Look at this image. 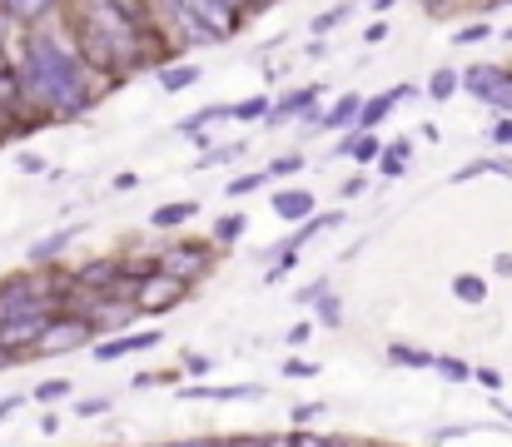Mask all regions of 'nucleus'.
<instances>
[{"label": "nucleus", "instance_id": "nucleus-28", "mask_svg": "<svg viewBox=\"0 0 512 447\" xmlns=\"http://www.w3.org/2000/svg\"><path fill=\"white\" fill-rule=\"evenodd\" d=\"M339 20H343V5H339V10H324V15L314 20V35H324V30H334Z\"/></svg>", "mask_w": 512, "mask_h": 447}, {"label": "nucleus", "instance_id": "nucleus-30", "mask_svg": "<svg viewBox=\"0 0 512 447\" xmlns=\"http://www.w3.org/2000/svg\"><path fill=\"white\" fill-rule=\"evenodd\" d=\"M289 447H334V443H329V438H314V433H294Z\"/></svg>", "mask_w": 512, "mask_h": 447}, {"label": "nucleus", "instance_id": "nucleus-10", "mask_svg": "<svg viewBox=\"0 0 512 447\" xmlns=\"http://www.w3.org/2000/svg\"><path fill=\"white\" fill-rule=\"evenodd\" d=\"M274 214H284V219H309V214H314V199H309L304 189H284V194H274Z\"/></svg>", "mask_w": 512, "mask_h": 447}, {"label": "nucleus", "instance_id": "nucleus-36", "mask_svg": "<svg viewBox=\"0 0 512 447\" xmlns=\"http://www.w3.org/2000/svg\"><path fill=\"white\" fill-rule=\"evenodd\" d=\"M478 383H483V388H503V378H498L493 368H478Z\"/></svg>", "mask_w": 512, "mask_h": 447}, {"label": "nucleus", "instance_id": "nucleus-27", "mask_svg": "<svg viewBox=\"0 0 512 447\" xmlns=\"http://www.w3.org/2000/svg\"><path fill=\"white\" fill-rule=\"evenodd\" d=\"M15 100V75L5 70V60H0V105H10Z\"/></svg>", "mask_w": 512, "mask_h": 447}, {"label": "nucleus", "instance_id": "nucleus-38", "mask_svg": "<svg viewBox=\"0 0 512 447\" xmlns=\"http://www.w3.org/2000/svg\"><path fill=\"white\" fill-rule=\"evenodd\" d=\"M493 269H498V274H512V254H498V259H493Z\"/></svg>", "mask_w": 512, "mask_h": 447}, {"label": "nucleus", "instance_id": "nucleus-7", "mask_svg": "<svg viewBox=\"0 0 512 447\" xmlns=\"http://www.w3.org/2000/svg\"><path fill=\"white\" fill-rule=\"evenodd\" d=\"M160 343V333L155 328H145V333H120L115 343H100L95 348V358L100 363H110V358H125V353H145V348H155Z\"/></svg>", "mask_w": 512, "mask_h": 447}, {"label": "nucleus", "instance_id": "nucleus-22", "mask_svg": "<svg viewBox=\"0 0 512 447\" xmlns=\"http://www.w3.org/2000/svg\"><path fill=\"white\" fill-rule=\"evenodd\" d=\"M453 90H458V75H453V70H438V75L428 80V95H433V100H448Z\"/></svg>", "mask_w": 512, "mask_h": 447}, {"label": "nucleus", "instance_id": "nucleus-9", "mask_svg": "<svg viewBox=\"0 0 512 447\" xmlns=\"http://www.w3.org/2000/svg\"><path fill=\"white\" fill-rule=\"evenodd\" d=\"M45 323H50L45 313H40V318H20V323H5V328H0V343H5V348H15V343H30V338L40 343Z\"/></svg>", "mask_w": 512, "mask_h": 447}, {"label": "nucleus", "instance_id": "nucleus-14", "mask_svg": "<svg viewBox=\"0 0 512 447\" xmlns=\"http://www.w3.org/2000/svg\"><path fill=\"white\" fill-rule=\"evenodd\" d=\"M358 115H363V100H358V95H343L339 105H334V110L324 115V125H334V130H339V125H348V120H358Z\"/></svg>", "mask_w": 512, "mask_h": 447}, {"label": "nucleus", "instance_id": "nucleus-35", "mask_svg": "<svg viewBox=\"0 0 512 447\" xmlns=\"http://www.w3.org/2000/svg\"><path fill=\"white\" fill-rule=\"evenodd\" d=\"M105 408H110L105 398H85V403H80V418H90V413H105Z\"/></svg>", "mask_w": 512, "mask_h": 447}, {"label": "nucleus", "instance_id": "nucleus-40", "mask_svg": "<svg viewBox=\"0 0 512 447\" xmlns=\"http://www.w3.org/2000/svg\"><path fill=\"white\" fill-rule=\"evenodd\" d=\"M174 447H219V443H209V438H189V443H174Z\"/></svg>", "mask_w": 512, "mask_h": 447}, {"label": "nucleus", "instance_id": "nucleus-33", "mask_svg": "<svg viewBox=\"0 0 512 447\" xmlns=\"http://www.w3.org/2000/svg\"><path fill=\"white\" fill-rule=\"evenodd\" d=\"M438 368H443V373H448V378H468V363H458V358H443V363H438Z\"/></svg>", "mask_w": 512, "mask_h": 447}, {"label": "nucleus", "instance_id": "nucleus-24", "mask_svg": "<svg viewBox=\"0 0 512 447\" xmlns=\"http://www.w3.org/2000/svg\"><path fill=\"white\" fill-rule=\"evenodd\" d=\"M244 224H249V219H239V214H229V219H219V229H214V234H219V239L229 244V239H239V234H244Z\"/></svg>", "mask_w": 512, "mask_h": 447}, {"label": "nucleus", "instance_id": "nucleus-41", "mask_svg": "<svg viewBox=\"0 0 512 447\" xmlns=\"http://www.w3.org/2000/svg\"><path fill=\"white\" fill-rule=\"evenodd\" d=\"M508 40H512V30H508Z\"/></svg>", "mask_w": 512, "mask_h": 447}, {"label": "nucleus", "instance_id": "nucleus-2", "mask_svg": "<svg viewBox=\"0 0 512 447\" xmlns=\"http://www.w3.org/2000/svg\"><path fill=\"white\" fill-rule=\"evenodd\" d=\"M90 25H85V55L95 60V65H130L135 60V25H125L130 20V10L125 5H90V15H85Z\"/></svg>", "mask_w": 512, "mask_h": 447}, {"label": "nucleus", "instance_id": "nucleus-11", "mask_svg": "<svg viewBox=\"0 0 512 447\" xmlns=\"http://www.w3.org/2000/svg\"><path fill=\"white\" fill-rule=\"evenodd\" d=\"M398 95H408V90H388V95H373V100H363V115H358V125L373 135V125H378V120L393 110V100H398Z\"/></svg>", "mask_w": 512, "mask_h": 447}, {"label": "nucleus", "instance_id": "nucleus-20", "mask_svg": "<svg viewBox=\"0 0 512 447\" xmlns=\"http://www.w3.org/2000/svg\"><path fill=\"white\" fill-rule=\"evenodd\" d=\"M274 110H269V100L264 95H254V100H244V105H234V120H269Z\"/></svg>", "mask_w": 512, "mask_h": 447}, {"label": "nucleus", "instance_id": "nucleus-4", "mask_svg": "<svg viewBox=\"0 0 512 447\" xmlns=\"http://www.w3.org/2000/svg\"><path fill=\"white\" fill-rule=\"evenodd\" d=\"M80 343H90V323L85 318H50L45 333H40V348L45 353H70Z\"/></svg>", "mask_w": 512, "mask_h": 447}, {"label": "nucleus", "instance_id": "nucleus-13", "mask_svg": "<svg viewBox=\"0 0 512 447\" xmlns=\"http://www.w3.org/2000/svg\"><path fill=\"white\" fill-rule=\"evenodd\" d=\"M179 398L199 403V398H219V403H239V398H259V388H184Z\"/></svg>", "mask_w": 512, "mask_h": 447}, {"label": "nucleus", "instance_id": "nucleus-18", "mask_svg": "<svg viewBox=\"0 0 512 447\" xmlns=\"http://www.w3.org/2000/svg\"><path fill=\"white\" fill-rule=\"evenodd\" d=\"M473 174H512V164H508V159H478V164H468V169H458L453 179L463 184V179H473Z\"/></svg>", "mask_w": 512, "mask_h": 447}, {"label": "nucleus", "instance_id": "nucleus-1", "mask_svg": "<svg viewBox=\"0 0 512 447\" xmlns=\"http://www.w3.org/2000/svg\"><path fill=\"white\" fill-rule=\"evenodd\" d=\"M25 85L35 100L80 110L85 105V65L65 50L60 35H35L25 50Z\"/></svg>", "mask_w": 512, "mask_h": 447}, {"label": "nucleus", "instance_id": "nucleus-6", "mask_svg": "<svg viewBox=\"0 0 512 447\" xmlns=\"http://www.w3.org/2000/svg\"><path fill=\"white\" fill-rule=\"evenodd\" d=\"M179 294H184V284H179V279H170V274H155V279H145V284H140V308L165 313V308H174V303H179Z\"/></svg>", "mask_w": 512, "mask_h": 447}, {"label": "nucleus", "instance_id": "nucleus-3", "mask_svg": "<svg viewBox=\"0 0 512 447\" xmlns=\"http://www.w3.org/2000/svg\"><path fill=\"white\" fill-rule=\"evenodd\" d=\"M463 85H468L478 100H488V105H498V110H512V75L508 70H498V65H473V70L463 75Z\"/></svg>", "mask_w": 512, "mask_h": 447}, {"label": "nucleus", "instance_id": "nucleus-15", "mask_svg": "<svg viewBox=\"0 0 512 447\" xmlns=\"http://www.w3.org/2000/svg\"><path fill=\"white\" fill-rule=\"evenodd\" d=\"M194 214H199L194 204H165V209H155L150 224H155V229H170V224H184V219H194Z\"/></svg>", "mask_w": 512, "mask_h": 447}, {"label": "nucleus", "instance_id": "nucleus-39", "mask_svg": "<svg viewBox=\"0 0 512 447\" xmlns=\"http://www.w3.org/2000/svg\"><path fill=\"white\" fill-rule=\"evenodd\" d=\"M15 403H20V398H0V418H10V413H15Z\"/></svg>", "mask_w": 512, "mask_h": 447}, {"label": "nucleus", "instance_id": "nucleus-32", "mask_svg": "<svg viewBox=\"0 0 512 447\" xmlns=\"http://www.w3.org/2000/svg\"><path fill=\"white\" fill-rule=\"evenodd\" d=\"M284 373H289V378H314L319 368H314V363H284Z\"/></svg>", "mask_w": 512, "mask_h": 447}, {"label": "nucleus", "instance_id": "nucleus-21", "mask_svg": "<svg viewBox=\"0 0 512 447\" xmlns=\"http://www.w3.org/2000/svg\"><path fill=\"white\" fill-rule=\"evenodd\" d=\"M343 154H353V159L368 164V159H378V140H373V135H353V140L343 145Z\"/></svg>", "mask_w": 512, "mask_h": 447}, {"label": "nucleus", "instance_id": "nucleus-17", "mask_svg": "<svg viewBox=\"0 0 512 447\" xmlns=\"http://www.w3.org/2000/svg\"><path fill=\"white\" fill-rule=\"evenodd\" d=\"M453 294L463 298V303H483V298H488V284L473 279V274H458V279H453Z\"/></svg>", "mask_w": 512, "mask_h": 447}, {"label": "nucleus", "instance_id": "nucleus-23", "mask_svg": "<svg viewBox=\"0 0 512 447\" xmlns=\"http://www.w3.org/2000/svg\"><path fill=\"white\" fill-rule=\"evenodd\" d=\"M65 393H70V383H65V378H50V383H40V388H35V398H40V403H55V398H65Z\"/></svg>", "mask_w": 512, "mask_h": 447}, {"label": "nucleus", "instance_id": "nucleus-5", "mask_svg": "<svg viewBox=\"0 0 512 447\" xmlns=\"http://www.w3.org/2000/svg\"><path fill=\"white\" fill-rule=\"evenodd\" d=\"M20 318H40V294L15 279V284L0 289V328H5V323H20Z\"/></svg>", "mask_w": 512, "mask_h": 447}, {"label": "nucleus", "instance_id": "nucleus-29", "mask_svg": "<svg viewBox=\"0 0 512 447\" xmlns=\"http://www.w3.org/2000/svg\"><path fill=\"white\" fill-rule=\"evenodd\" d=\"M393 363H413V368H423V363H428V353H413V348H393Z\"/></svg>", "mask_w": 512, "mask_h": 447}, {"label": "nucleus", "instance_id": "nucleus-12", "mask_svg": "<svg viewBox=\"0 0 512 447\" xmlns=\"http://www.w3.org/2000/svg\"><path fill=\"white\" fill-rule=\"evenodd\" d=\"M314 100H319V90H314V85H304V90H294V95H284V100H279V110H274L269 120H289V115H304V110H309Z\"/></svg>", "mask_w": 512, "mask_h": 447}, {"label": "nucleus", "instance_id": "nucleus-25", "mask_svg": "<svg viewBox=\"0 0 512 447\" xmlns=\"http://www.w3.org/2000/svg\"><path fill=\"white\" fill-rule=\"evenodd\" d=\"M488 35H493L488 25H468V30H458L453 40H458V45H478V40H488Z\"/></svg>", "mask_w": 512, "mask_h": 447}, {"label": "nucleus", "instance_id": "nucleus-34", "mask_svg": "<svg viewBox=\"0 0 512 447\" xmlns=\"http://www.w3.org/2000/svg\"><path fill=\"white\" fill-rule=\"evenodd\" d=\"M319 318H324V323H339V303L324 298V303H319Z\"/></svg>", "mask_w": 512, "mask_h": 447}, {"label": "nucleus", "instance_id": "nucleus-19", "mask_svg": "<svg viewBox=\"0 0 512 447\" xmlns=\"http://www.w3.org/2000/svg\"><path fill=\"white\" fill-rule=\"evenodd\" d=\"M199 80V70L194 65H179V70H160V85L165 90H184V85H194Z\"/></svg>", "mask_w": 512, "mask_h": 447}, {"label": "nucleus", "instance_id": "nucleus-37", "mask_svg": "<svg viewBox=\"0 0 512 447\" xmlns=\"http://www.w3.org/2000/svg\"><path fill=\"white\" fill-rule=\"evenodd\" d=\"M493 140H498V145H512V120H503V125L493 130Z\"/></svg>", "mask_w": 512, "mask_h": 447}, {"label": "nucleus", "instance_id": "nucleus-16", "mask_svg": "<svg viewBox=\"0 0 512 447\" xmlns=\"http://www.w3.org/2000/svg\"><path fill=\"white\" fill-rule=\"evenodd\" d=\"M70 239H75V224H70V229H60V234H50V239H40V244L30 249V259L40 264V259H50V254H60V249H65Z\"/></svg>", "mask_w": 512, "mask_h": 447}, {"label": "nucleus", "instance_id": "nucleus-26", "mask_svg": "<svg viewBox=\"0 0 512 447\" xmlns=\"http://www.w3.org/2000/svg\"><path fill=\"white\" fill-rule=\"evenodd\" d=\"M259 184H264V174H239V179L229 184V194H254Z\"/></svg>", "mask_w": 512, "mask_h": 447}, {"label": "nucleus", "instance_id": "nucleus-31", "mask_svg": "<svg viewBox=\"0 0 512 447\" xmlns=\"http://www.w3.org/2000/svg\"><path fill=\"white\" fill-rule=\"evenodd\" d=\"M10 15L15 20H35V15H45V5H10Z\"/></svg>", "mask_w": 512, "mask_h": 447}, {"label": "nucleus", "instance_id": "nucleus-8", "mask_svg": "<svg viewBox=\"0 0 512 447\" xmlns=\"http://www.w3.org/2000/svg\"><path fill=\"white\" fill-rule=\"evenodd\" d=\"M204 264H209V249H199V244H184V249H174L170 259H165V274H170V279H194Z\"/></svg>", "mask_w": 512, "mask_h": 447}]
</instances>
